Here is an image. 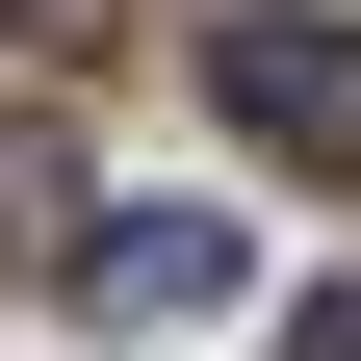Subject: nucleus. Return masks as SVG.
Wrapping results in <instances>:
<instances>
[{
    "mask_svg": "<svg viewBox=\"0 0 361 361\" xmlns=\"http://www.w3.org/2000/svg\"><path fill=\"white\" fill-rule=\"evenodd\" d=\"M207 104H233L284 180H361V26L336 0H233V26H207Z\"/></svg>",
    "mask_w": 361,
    "mask_h": 361,
    "instance_id": "nucleus-1",
    "label": "nucleus"
},
{
    "mask_svg": "<svg viewBox=\"0 0 361 361\" xmlns=\"http://www.w3.org/2000/svg\"><path fill=\"white\" fill-rule=\"evenodd\" d=\"M78 284H104L129 336H180V310H233V284H258V233H233V207H129V233H78Z\"/></svg>",
    "mask_w": 361,
    "mask_h": 361,
    "instance_id": "nucleus-2",
    "label": "nucleus"
},
{
    "mask_svg": "<svg viewBox=\"0 0 361 361\" xmlns=\"http://www.w3.org/2000/svg\"><path fill=\"white\" fill-rule=\"evenodd\" d=\"M78 233V129H26V104H0V258H52Z\"/></svg>",
    "mask_w": 361,
    "mask_h": 361,
    "instance_id": "nucleus-3",
    "label": "nucleus"
},
{
    "mask_svg": "<svg viewBox=\"0 0 361 361\" xmlns=\"http://www.w3.org/2000/svg\"><path fill=\"white\" fill-rule=\"evenodd\" d=\"M310 361H361V284H310Z\"/></svg>",
    "mask_w": 361,
    "mask_h": 361,
    "instance_id": "nucleus-4",
    "label": "nucleus"
}]
</instances>
